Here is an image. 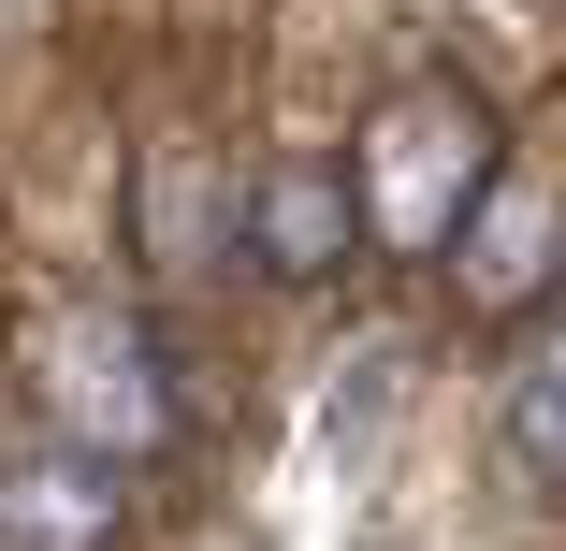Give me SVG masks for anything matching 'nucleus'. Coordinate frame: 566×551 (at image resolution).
Here are the masks:
<instances>
[{
	"label": "nucleus",
	"instance_id": "nucleus-1",
	"mask_svg": "<svg viewBox=\"0 0 566 551\" xmlns=\"http://www.w3.org/2000/svg\"><path fill=\"white\" fill-rule=\"evenodd\" d=\"M480 174H494L480 102H465V87H407V102H378L364 189H349V203H378L392 247H450V233H465V203H480Z\"/></svg>",
	"mask_w": 566,
	"mask_h": 551
},
{
	"label": "nucleus",
	"instance_id": "nucleus-2",
	"mask_svg": "<svg viewBox=\"0 0 566 551\" xmlns=\"http://www.w3.org/2000/svg\"><path fill=\"white\" fill-rule=\"evenodd\" d=\"M30 378L59 406V451H87V465H146L160 435H175V378L146 349V319H59Z\"/></svg>",
	"mask_w": 566,
	"mask_h": 551
},
{
	"label": "nucleus",
	"instance_id": "nucleus-3",
	"mask_svg": "<svg viewBox=\"0 0 566 551\" xmlns=\"http://www.w3.org/2000/svg\"><path fill=\"white\" fill-rule=\"evenodd\" d=\"M552 262H566V174L552 160H494L480 203H465V233H450V290L480 319H509V305L552 290Z\"/></svg>",
	"mask_w": 566,
	"mask_h": 551
},
{
	"label": "nucleus",
	"instance_id": "nucleus-4",
	"mask_svg": "<svg viewBox=\"0 0 566 551\" xmlns=\"http://www.w3.org/2000/svg\"><path fill=\"white\" fill-rule=\"evenodd\" d=\"M117 465H87V451H59V435H44V451L30 465H0V551H102V537H117Z\"/></svg>",
	"mask_w": 566,
	"mask_h": 551
},
{
	"label": "nucleus",
	"instance_id": "nucleus-5",
	"mask_svg": "<svg viewBox=\"0 0 566 551\" xmlns=\"http://www.w3.org/2000/svg\"><path fill=\"white\" fill-rule=\"evenodd\" d=\"M349 233H364V203H349L334 160H276L262 203H248V262H262V276H334Z\"/></svg>",
	"mask_w": 566,
	"mask_h": 551
},
{
	"label": "nucleus",
	"instance_id": "nucleus-6",
	"mask_svg": "<svg viewBox=\"0 0 566 551\" xmlns=\"http://www.w3.org/2000/svg\"><path fill=\"white\" fill-rule=\"evenodd\" d=\"M218 262H233V189H218L203 146H160V160H146V276L189 290V276H218Z\"/></svg>",
	"mask_w": 566,
	"mask_h": 551
},
{
	"label": "nucleus",
	"instance_id": "nucleus-7",
	"mask_svg": "<svg viewBox=\"0 0 566 551\" xmlns=\"http://www.w3.org/2000/svg\"><path fill=\"white\" fill-rule=\"evenodd\" d=\"M509 451H523V465H566V349L509 392Z\"/></svg>",
	"mask_w": 566,
	"mask_h": 551
}]
</instances>
